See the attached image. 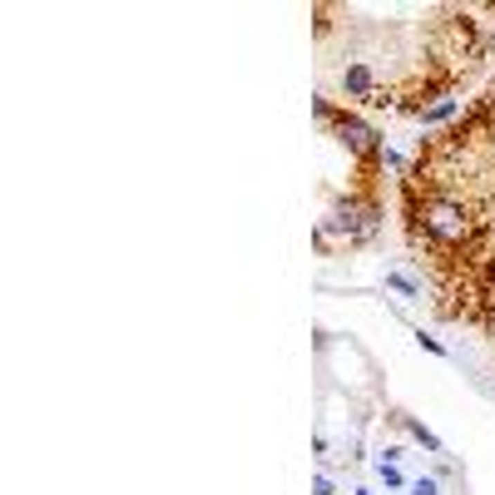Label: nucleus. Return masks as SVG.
<instances>
[{
    "instance_id": "7ed1b4c3",
    "label": "nucleus",
    "mask_w": 495,
    "mask_h": 495,
    "mask_svg": "<svg viewBox=\"0 0 495 495\" xmlns=\"http://www.w3.org/2000/svg\"><path fill=\"white\" fill-rule=\"evenodd\" d=\"M386 288H396L401 297H416V292H421V288L411 283V277H401V272H386Z\"/></svg>"
},
{
    "instance_id": "39448f33",
    "label": "nucleus",
    "mask_w": 495,
    "mask_h": 495,
    "mask_svg": "<svg viewBox=\"0 0 495 495\" xmlns=\"http://www.w3.org/2000/svg\"><path fill=\"white\" fill-rule=\"evenodd\" d=\"M411 495H436V480H411Z\"/></svg>"
},
{
    "instance_id": "f257e3e1",
    "label": "nucleus",
    "mask_w": 495,
    "mask_h": 495,
    "mask_svg": "<svg viewBox=\"0 0 495 495\" xmlns=\"http://www.w3.org/2000/svg\"><path fill=\"white\" fill-rule=\"evenodd\" d=\"M456 114V100H441V104H431V109H421L416 119H426V124H441V119H451Z\"/></svg>"
},
{
    "instance_id": "f03ea898",
    "label": "nucleus",
    "mask_w": 495,
    "mask_h": 495,
    "mask_svg": "<svg viewBox=\"0 0 495 495\" xmlns=\"http://www.w3.org/2000/svg\"><path fill=\"white\" fill-rule=\"evenodd\" d=\"M401 421H407V431H411V436H416V441H421L426 451H441V441H436V436H431V431H426L421 421H411V416H401Z\"/></svg>"
},
{
    "instance_id": "20e7f679",
    "label": "nucleus",
    "mask_w": 495,
    "mask_h": 495,
    "mask_svg": "<svg viewBox=\"0 0 495 495\" xmlns=\"http://www.w3.org/2000/svg\"><path fill=\"white\" fill-rule=\"evenodd\" d=\"M377 476H382L386 485H401V480H407V476H401V471L391 466V460H377Z\"/></svg>"
},
{
    "instance_id": "0eeeda50",
    "label": "nucleus",
    "mask_w": 495,
    "mask_h": 495,
    "mask_svg": "<svg viewBox=\"0 0 495 495\" xmlns=\"http://www.w3.org/2000/svg\"><path fill=\"white\" fill-rule=\"evenodd\" d=\"M357 495H371V490H357Z\"/></svg>"
},
{
    "instance_id": "423d86ee",
    "label": "nucleus",
    "mask_w": 495,
    "mask_h": 495,
    "mask_svg": "<svg viewBox=\"0 0 495 495\" xmlns=\"http://www.w3.org/2000/svg\"><path fill=\"white\" fill-rule=\"evenodd\" d=\"M317 495H337V490H332V480H327V476H317Z\"/></svg>"
}]
</instances>
